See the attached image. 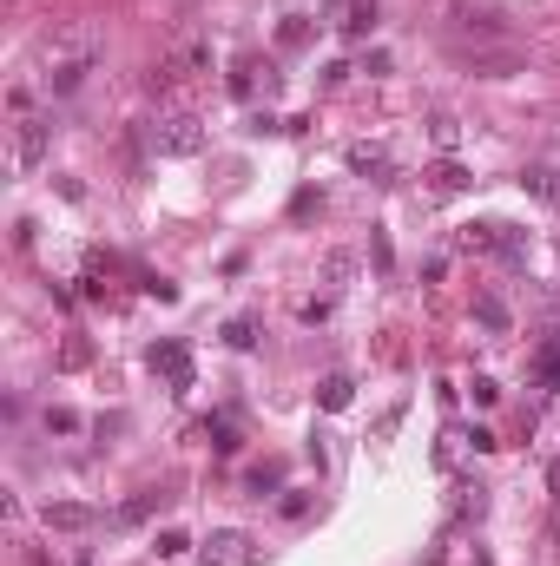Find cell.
<instances>
[{"label":"cell","mask_w":560,"mask_h":566,"mask_svg":"<svg viewBox=\"0 0 560 566\" xmlns=\"http://www.w3.org/2000/svg\"><path fill=\"white\" fill-rule=\"evenodd\" d=\"M462 441L475 448V455H495V448H501V441H495V428H475V435H462Z\"/></svg>","instance_id":"83f0119b"},{"label":"cell","mask_w":560,"mask_h":566,"mask_svg":"<svg viewBox=\"0 0 560 566\" xmlns=\"http://www.w3.org/2000/svg\"><path fill=\"white\" fill-rule=\"evenodd\" d=\"M145 369L165 376V389H192V349L178 343V336H165V343L145 349Z\"/></svg>","instance_id":"277c9868"},{"label":"cell","mask_w":560,"mask_h":566,"mask_svg":"<svg viewBox=\"0 0 560 566\" xmlns=\"http://www.w3.org/2000/svg\"><path fill=\"white\" fill-rule=\"evenodd\" d=\"M244 488L264 501V494H284V461H257L251 474H244Z\"/></svg>","instance_id":"9a60e30c"},{"label":"cell","mask_w":560,"mask_h":566,"mask_svg":"<svg viewBox=\"0 0 560 566\" xmlns=\"http://www.w3.org/2000/svg\"><path fill=\"white\" fill-rule=\"evenodd\" d=\"M145 283V297H159V303H178V290H172V283H165V277H139Z\"/></svg>","instance_id":"f546056e"},{"label":"cell","mask_w":560,"mask_h":566,"mask_svg":"<svg viewBox=\"0 0 560 566\" xmlns=\"http://www.w3.org/2000/svg\"><path fill=\"white\" fill-rule=\"evenodd\" d=\"M93 60H99V53H53V66H47V93H53V99L80 93L86 73H93Z\"/></svg>","instance_id":"8992f818"},{"label":"cell","mask_w":560,"mask_h":566,"mask_svg":"<svg viewBox=\"0 0 560 566\" xmlns=\"http://www.w3.org/2000/svg\"><path fill=\"white\" fill-rule=\"evenodd\" d=\"M468 395H475V409H495V402H501V389H495L488 376H475V382H468Z\"/></svg>","instance_id":"484cf974"},{"label":"cell","mask_w":560,"mask_h":566,"mask_svg":"<svg viewBox=\"0 0 560 566\" xmlns=\"http://www.w3.org/2000/svg\"><path fill=\"white\" fill-rule=\"evenodd\" d=\"M350 270H356V257H350V251H330V257H323V270H317V277L330 283V290H343V283H350Z\"/></svg>","instance_id":"ac0fdd59"},{"label":"cell","mask_w":560,"mask_h":566,"mask_svg":"<svg viewBox=\"0 0 560 566\" xmlns=\"http://www.w3.org/2000/svg\"><path fill=\"white\" fill-rule=\"evenodd\" d=\"M47 527H53V534H86V527H99V507H86V501H53V507H47Z\"/></svg>","instance_id":"8fae6325"},{"label":"cell","mask_w":560,"mask_h":566,"mask_svg":"<svg viewBox=\"0 0 560 566\" xmlns=\"http://www.w3.org/2000/svg\"><path fill=\"white\" fill-rule=\"evenodd\" d=\"M145 139H152V152H159V158H198L211 132H205L198 112H159V119L145 126Z\"/></svg>","instance_id":"6da1fadb"},{"label":"cell","mask_w":560,"mask_h":566,"mask_svg":"<svg viewBox=\"0 0 560 566\" xmlns=\"http://www.w3.org/2000/svg\"><path fill=\"white\" fill-rule=\"evenodd\" d=\"M86 356H93L86 343H66V349H60V369H86Z\"/></svg>","instance_id":"4dcf8cb0"},{"label":"cell","mask_w":560,"mask_h":566,"mask_svg":"<svg viewBox=\"0 0 560 566\" xmlns=\"http://www.w3.org/2000/svg\"><path fill=\"white\" fill-rule=\"evenodd\" d=\"M198 566H264V547H257L244 527H218V534L198 547Z\"/></svg>","instance_id":"7a4b0ae2"},{"label":"cell","mask_w":560,"mask_h":566,"mask_svg":"<svg viewBox=\"0 0 560 566\" xmlns=\"http://www.w3.org/2000/svg\"><path fill=\"white\" fill-rule=\"evenodd\" d=\"M528 376L541 382V395H560V336H547V343L528 356Z\"/></svg>","instance_id":"7c38bea8"},{"label":"cell","mask_w":560,"mask_h":566,"mask_svg":"<svg viewBox=\"0 0 560 566\" xmlns=\"http://www.w3.org/2000/svg\"><path fill=\"white\" fill-rule=\"evenodd\" d=\"M422 185H429L435 198H455V191H468V185H475V172H468V165H462L455 152H442L435 165H422Z\"/></svg>","instance_id":"52a82bcc"},{"label":"cell","mask_w":560,"mask_h":566,"mask_svg":"<svg viewBox=\"0 0 560 566\" xmlns=\"http://www.w3.org/2000/svg\"><path fill=\"white\" fill-rule=\"evenodd\" d=\"M323 27H336L343 40H369L376 33V0H330L323 7Z\"/></svg>","instance_id":"5b68a950"},{"label":"cell","mask_w":560,"mask_h":566,"mask_svg":"<svg viewBox=\"0 0 560 566\" xmlns=\"http://www.w3.org/2000/svg\"><path fill=\"white\" fill-rule=\"evenodd\" d=\"M475 323H481V330H495V336H501V330H508V303H501L495 290H481V297H475Z\"/></svg>","instance_id":"e0dca14e"},{"label":"cell","mask_w":560,"mask_h":566,"mask_svg":"<svg viewBox=\"0 0 560 566\" xmlns=\"http://www.w3.org/2000/svg\"><path fill=\"white\" fill-rule=\"evenodd\" d=\"M47 139H53V119H33V112H14V172H40V158H47Z\"/></svg>","instance_id":"3957f363"},{"label":"cell","mask_w":560,"mask_h":566,"mask_svg":"<svg viewBox=\"0 0 560 566\" xmlns=\"http://www.w3.org/2000/svg\"><path fill=\"white\" fill-rule=\"evenodd\" d=\"M47 428H53V435H80V415H73V409H47Z\"/></svg>","instance_id":"4316f807"},{"label":"cell","mask_w":560,"mask_h":566,"mask_svg":"<svg viewBox=\"0 0 560 566\" xmlns=\"http://www.w3.org/2000/svg\"><path fill=\"white\" fill-rule=\"evenodd\" d=\"M310 33H317V20H310V14H284V27H277V47L297 53V47H310Z\"/></svg>","instance_id":"2e32d148"},{"label":"cell","mask_w":560,"mask_h":566,"mask_svg":"<svg viewBox=\"0 0 560 566\" xmlns=\"http://www.w3.org/2000/svg\"><path fill=\"white\" fill-rule=\"evenodd\" d=\"M159 501H165V494H139V501H126L119 514H112V527H132V520H145V514H152Z\"/></svg>","instance_id":"7402d4cb"},{"label":"cell","mask_w":560,"mask_h":566,"mask_svg":"<svg viewBox=\"0 0 560 566\" xmlns=\"http://www.w3.org/2000/svg\"><path fill=\"white\" fill-rule=\"evenodd\" d=\"M429 139L442 145V152H455V139H462V126H455L448 112H435V119H429Z\"/></svg>","instance_id":"603a6c76"},{"label":"cell","mask_w":560,"mask_h":566,"mask_svg":"<svg viewBox=\"0 0 560 566\" xmlns=\"http://www.w3.org/2000/svg\"><path fill=\"white\" fill-rule=\"evenodd\" d=\"M224 86H231L238 99H251V93H257V60H251V53H244V60L231 66V79H224Z\"/></svg>","instance_id":"ffe728a7"},{"label":"cell","mask_w":560,"mask_h":566,"mask_svg":"<svg viewBox=\"0 0 560 566\" xmlns=\"http://www.w3.org/2000/svg\"><path fill=\"white\" fill-rule=\"evenodd\" d=\"M277 514H284V520H304V514H310V494H304V488H284V501H277Z\"/></svg>","instance_id":"d4e9b609"},{"label":"cell","mask_w":560,"mask_h":566,"mask_svg":"<svg viewBox=\"0 0 560 566\" xmlns=\"http://www.w3.org/2000/svg\"><path fill=\"white\" fill-rule=\"evenodd\" d=\"M205 66H211L205 40H185L178 53H165V60L152 66V86H172V79H185V73H205Z\"/></svg>","instance_id":"ba28073f"},{"label":"cell","mask_w":560,"mask_h":566,"mask_svg":"<svg viewBox=\"0 0 560 566\" xmlns=\"http://www.w3.org/2000/svg\"><path fill=\"white\" fill-rule=\"evenodd\" d=\"M343 165H350L356 178H369V185H389V178H396V158H389L383 145H350V152H343Z\"/></svg>","instance_id":"9c48e42d"},{"label":"cell","mask_w":560,"mask_h":566,"mask_svg":"<svg viewBox=\"0 0 560 566\" xmlns=\"http://www.w3.org/2000/svg\"><path fill=\"white\" fill-rule=\"evenodd\" d=\"M350 402H356V382H350V376H323V382H317V409L343 415Z\"/></svg>","instance_id":"5bb4252c"},{"label":"cell","mask_w":560,"mask_h":566,"mask_svg":"<svg viewBox=\"0 0 560 566\" xmlns=\"http://www.w3.org/2000/svg\"><path fill=\"white\" fill-rule=\"evenodd\" d=\"M152 547H159V560H178V553L192 547V534H185V527H165V534L152 540Z\"/></svg>","instance_id":"cb8c5ba5"},{"label":"cell","mask_w":560,"mask_h":566,"mask_svg":"<svg viewBox=\"0 0 560 566\" xmlns=\"http://www.w3.org/2000/svg\"><path fill=\"white\" fill-rule=\"evenodd\" d=\"M521 191L541 198V205H560V172L554 165H528V172H521Z\"/></svg>","instance_id":"4fadbf2b"},{"label":"cell","mask_w":560,"mask_h":566,"mask_svg":"<svg viewBox=\"0 0 560 566\" xmlns=\"http://www.w3.org/2000/svg\"><path fill=\"white\" fill-rule=\"evenodd\" d=\"M448 14H455V27H475L481 40H488V33H501V20H508V14L495 7V0H455Z\"/></svg>","instance_id":"30bf717a"},{"label":"cell","mask_w":560,"mask_h":566,"mask_svg":"<svg viewBox=\"0 0 560 566\" xmlns=\"http://www.w3.org/2000/svg\"><path fill=\"white\" fill-rule=\"evenodd\" d=\"M310 211H323V191H297V205H290V218H310Z\"/></svg>","instance_id":"f1b7e54d"},{"label":"cell","mask_w":560,"mask_h":566,"mask_svg":"<svg viewBox=\"0 0 560 566\" xmlns=\"http://www.w3.org/2000/svg\"><path fill=\"white\" fill-rule=\"evenodd\" d=\"M205 435H211V455H238V428H231V415L205 422Z\"/></svg>","instance_id":"d6986e66"},{"label":"cell","mask_w":560,"mask_h":566,"mask_svg":"<svg viewBox=\"0 0 560 566\" xmlns=\"http://www.w3.org/2000/svg\"><path fill=\"white\" fill-rule=\"evenodd\" d=\"M224 343H231V349H251L257 343V316H231V323H224Z\"/></svg>","instance_id":"44dd1931"}]
</instances>
